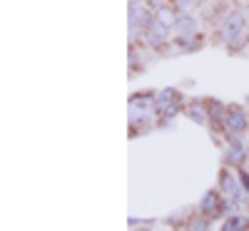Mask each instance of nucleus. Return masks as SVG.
I'll return each mask as SVG.
<instances>
[{"instance_id":"8","label":"nucleus","mask_w":249,"mask_h":231,"mask_svg":"<svg viewBox=\"0 0 249 231\" xmlns=\"http://www.w3.org/2000/svg\"><path fill=\"white\" fill-rule=\"evenodd\" d=\"M155 20H157V23H162V25H167V28H175L179 17H177V13H175V10H170L167 5H164V8H160V10H157Z\"/></svg>"},{"instance_id":"6","label":"nucleus","mask_w":249,"mask_h":231,"mask_svg":"<svg viewBox=\"0 0 249 231\" xmlns=\"http://www.w3.org/2000/svg\"><path fill=\"white\" fill-rule=\"evenodd\" d=\"M175 30L179 33V37H190V35H195V33H197V20H195L192 15H182V17L177 20Z\"/></svg>"},{"instance_id":"13","label":"nucleus","mask_w":249,"mask_h":231,"mask_svg":"<svg viewBox=\"0 0 249 231\" xmlns=\"http://www.w3.org/2000/svg\"><path fill=\"white\" fill-rule=\"evenodd\" d=\"M195 3H197V0H177V8L179 10H190Z\"/></svg>"},{"instance_id":"2","label":"nucleus","mask_w":249,"mask_h":231,"mask_svg":"<svg viewBox=\"0 0 249 231\" xmlns=\"http://www.w3.org/2000/svg\"><path fill=\"white\" fill-rule=\"evenodd\" d=\"M152 23H155V15H152L150 8H142V5H132L130 8V28H132V33L147 30Z\"/></svg>"},{"instance_id":"5","label":"nucleus","mask_w":249,"mask_h":231,"mask_svg":"<svg viewBox=\"0 0 249 231\" xmlns=\"http://www.w3.org/2000/svg\"><path fill=\"white\" fill-rule=\"evenodd\" d=\"M224 122H227V130H230V132H244L247 124H249L239 107H230V110H227V119Z\"/></svg>"},{"instance_id":"7","label":"nucleus","mask_w":249,"mask_h":231,"mask_svg":"<svg viewBox=\"0 0 249 231\" xmlns=\"http://www.w3.org/2000/svg\"><path fill=\"white\" fill-rule=\"evenodd\" d=\"M202 214L210 216V219L219 214V197H217L214 192H210V194L202 199Z\"/></svg>"},{"instance_id":"3","label":"nucleus","mask_w":249,"mask_h":231,"mask_svg":"<svg viewBox=\"0 0 249 231\" xmlns=\"http://www.w3.org/2000/svg\"><path fill=\"white\" fill-rule=\"evenodd\" d=\"M155 104H157V112L162 117H172L177 112V92L175 90H162L157 95V102Z\"/></svg>"},{"instance_id":"11","label":"nucleus","mask_w":249,"mask_h":231,"mask_svg":"<svg viewBox=\"0 0 249 231\" xmlns=\"http://www.w3.org/2000/svg\"><path fill=\"white\" fill-rule=\"evenodd\" d=\"M222 189H224V192H230V194H234V197H237V182H234V177L224 174V177H222Z\"/></svg>"},{"instance_id":"15","label":"nucleus","mask_w":249,"mask_h":231,"mask_svg":"<svg viewBox=\"0 0 249 231\" xmlns=\"http://www.w3.org/2000/svg\"><path fill=\"white\" fill-rule=\"evenodd\" d=\"M190 231H207V224H204V221H197V224H195Z\"/></svg>"},{"instance_id":"12","label":"nucleus","mask_w":249,"mask_h":231,"mask_svg":"<svg viewBox=\"0 0 249 231\" xmlns=\"http://www.w3.org/2000/svg\"><path fill=\"white\" fill-rule=\"evenodd\" d=\"M190 117H192L195 122H199V124H204V122H207V117H204L202 107H190Z\"/></svg>"},{"instance_id":"4","label":"nucleus","mask_w":249,"mask_h":231,"mask_svg":"<svg viewBox=\"0 0 249 231\" xmlns=\"http://www.w3.org/2000/svg\"><path fill=\"white\" fill-rule=\"evenodd\" d=\"M167 35H170V28L167 25H162V23H155L144 30V40H147V45H152V48H157V45H162V40H167Z\"/></svg>"},{"instance_id":"9","label":"nucleus","mask_w":249,"mask_h":231,"mask_svg":"<svg viewBox=\"0 0 249 231\" xmlns=\"http://www.w3.org/2000/svg\"><path fill=\"white\" fill-rule=\"evenodd\" d=\"M130 104H132L135 110H147V112H150V107H152V95H147V92H140V95H132Z\"/></svg>"},{"instance_id":"16","label":"nucleus","mask_w":249,"mask_h":231,"mask_svg":"<svg viewBox=\"0 0 249 231\" xmlns=\"http://www.w3.org/2000/svg\"><path fill=\"white\" fill-rule=\"evenodd\" d=\"M140 3H142V0H130V8H132V5H140Z\"/></svg>"},{"instance_id":"1","label":"nucleus","mask_w":249,"mask_h":231,"mask_svg":"<svg viewBox=\"0 0 249 231\" xmlns=\"http://www.w3.org/2000/svg\"><path fill=\"white\" fill-rule=\"evenodd\" d=\"M244 33V17L239 15V13H230L224 17V23H222V30H219V35H222V40L227 45H232L234 40L239 37Z\"/></svg>"},{"instance_id":"10","label":"nucleus","mask_w":249,"mask_h":231,"mask_svg":"<svg viewBox=\"0 0 249 231\" xmlns=\"http://www.w3.org/2000/svg\"><path fill=\"white\" fill-rule=\"evenodd\" d=\"M249 226V219H244V216H234V219H230L224 224V231H244Z\"/></svg>"},{"instance_id":"14","label":"nucleus","mask_w":249,"mask_h":231,"mask_svg":"<svg viewBox=\"0 0 249 231\" xmlns=\"http://www.w3.org/2000/svg\"><path fill=\"white\" fill-rule=\"evenodd\" d=\"M147 5L155 8V10H160V8H164V0H147Z\"/></svg>"}]
</instances>
